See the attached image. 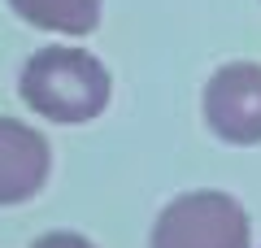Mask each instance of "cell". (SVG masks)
<instances>
[{
	"instance_id": "obj_2",
	"label": "cell",
	"mask_w": 261,
	"mask_h": 248,
	"mask_svg": "<svg viewBox=\"0 0 261 248\" xmlns=\"http://www.w3.org/2000/svg\"><path fill=\"white\" fill-rule=\"evenodd\" d=\"M152 248H248V213L226 192H187L161 209Z\"/></svg>"
},
{
	"instance_id": "obj_1",
	"label": "cell",
	"mask_w": 261,
	"mask_h": 248,
	"mask_svg": "<svg viewBox=\"0 0 261 248\" xmlns=\"http://www.w3.org/2000/svg\"><path fill=\"white\" fill-rule=\"evenodd\" d=\"M18 92L27 109L53 122H92L96 113L109 105L113 79L87 48L53 44L39 48L27 65H22Z\"/></svg>"
},
{
	"instance_id": "obj_4",
	"label": "cell",
	"mask_w": 261,
	"mask_h": 248,
	"mask_svg": "<svg viewBox=\"0 0 261 248\" xmlns=\"http://www.w3.org/2000/svg\"><path fill=\"white\" fill-rule=\"evenodd\" d=\"M48 139L18 118H0V205H22L48 183Z\"/></svg>"
},
{
	"instance_id": "obj_5",
	"label": "cell",
	"mask_w": 261,
	"mask_h": 248,
	"mask_svg": "<svg viewBox=\"0 0 261 248\" xmlns=\"http://www.w3.org/2000/svg\"><path fill=\"white\" fill-rule=\"evenodd\" d=\"M22 22L53 35H92L100 27V0H9Z\"/></svg>"
},
{
	"instance_id": "obj_3",
	"label": "cell",
	"mask_w": 261,
	"mask_h": 248,
	"mask_svg": "<svg viewBox=\"0 0 261 248\" xmlns=\"http://www.w3.org/2000/svg\"><path fill=\"white\" fill-rule=\"evenodd\" d=\"M205 122L226 144H261V65L257 61H226L214 70L200 96Z\"/></svg>"
},
{
	"instance_id": "obj_6",
	"label": "cell",
	"mask_w": 261,
	"mask_h": 248,
	"mask_svg": "<svg viewBox=\"0 0 261 248\" xmlns=\"http://www.w3.org/2000/svg\"><path fill=\"white\" fill-rule=\"evenodd\" d=\"M31 248H96V244L83 239V235H74V231H53V235H39Z\"/></svg>"
}]
</instances>
